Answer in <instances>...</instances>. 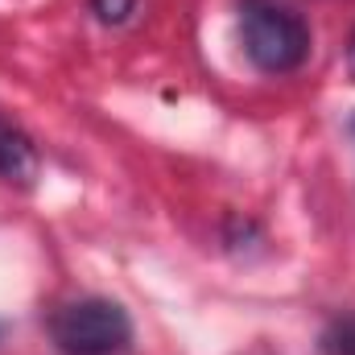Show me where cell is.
<instances>
[{
    "instance_id": "obj_1",
    "label": "cell",
    "mask_w": 355,
    "mask_h": 355,
    "mask_svg": "<svg viewBox=\"0 0 355 355\" xmlns=\"http://www.w3.org/2000/svg\"><path fill=\"white\" fill-rule=\"evenodd\" d=\"M244 54L265 75H289L310 54V25L277 4V0H244Z\"/></svg>"
},
{
    "instance_id": "obj_2",
    "label": "cell",
    "mask_w": 355,
    "mask_h": 355,
    "mask_svg": "<svg viewBox=\"0 0 355 355\" xmlns=\"http://www.w3.org/2000/svg\"><path fill=\"white\" fill-rule=\"evenodd\" d=\"M50 339L67 355H116L132 343V318L107 297H79L54 310Z\"/></svg>"
},
{
    "instance_id": "obj_3",
    "label": "cell",
    "mask_w": 355,
    "mask_h": 355,
    "mask_svg": "<svg viewBox=\"0 0 355 355\" xmlns=\"http://www.w3.org/2000/svg\"><path fill=\"white\" fill-rule=\"evenodd\" d=\"M0 178L17 186H29L37 178V145L4 116H0Z\"/></svg>"
},
{
    "instance_id": "obj_4",
    "label": "cell",
    "mask_w": 355,
    "mask_h": 355,
    "mask_svg": "<svg viewBox=\"0 0 355 355\" xmlns=\"http://www.w3.org/2000/svg\"><path fill=\"white\" fill-rule=\"evenodd\" d=\"M322 355H355V314L335 318L322 331Z\"/></svg>"
},
{
    "instance_id": "obj_5",
    "label": "cell",
    "mask_w": 355,
    "mask_h": 355,
    "mask_svg": "<svg viewBox=\"0 0 355 355\" xmlns=\"http://www.w3.org/2000/svg\"><path fill=\"white\" fill-rule=\"evenodd\" d=\"M137 8H141V0H91V12L99 25H124L137 17Z\"/></svg>"
},
{
    "instance_id": "obj_6",
    "label": "cell",
    "mask_w": 355,
    "mask_h": 355,
    "mask_svg": "<svg viewBox=\"0 0 355 355\" xmlns=\"http://www.w3.org/2000/svg\"><path fill=\"white\" fill-rule=\"evenodd\" d=\"M347 67H352V79H355V33H352V42H347Z\"/></svg>"
},
{
    "instance_id": "obj_7",
    "label": "cell",
    "mask_w": 355,
    "mask_h": 355,
    "mask_svg": "<svg viewBox=\"0 0 355 355\" xmlns=\"http://www.w3.org/2000/svg\"><path fill=\"white\" fill-rule=\"evenodd\" d=\"M0 335H4V322H0Z\"/></svg>"
},
{
    "instance_id": "obj_8",
    "label": "cell",
    "mask_w": 355,
    "mask_h": 355,
    "mask_svg": "<svg viewBox=\"0 0 355 355\" xmlns=\"http://www.w3.org/2000/svg\"><path fill=\"white\" fill-rule=\"evenodd\" d=\"M352 132H355V120H352Z\"/></svg>"
}]
</instances>
